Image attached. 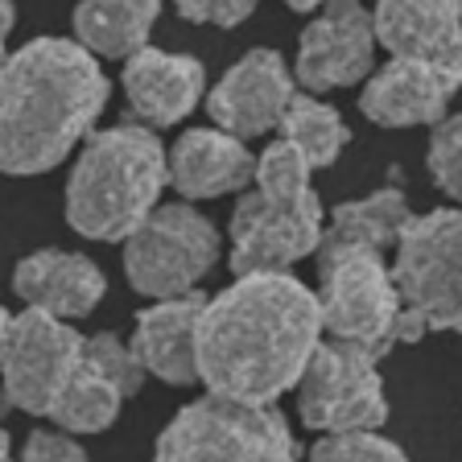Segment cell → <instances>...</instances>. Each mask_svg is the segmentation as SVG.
<instances>
[{
    "label": "cell",
    "mask_w": 462,
    "mask_h": 462,
    "mask_svg": "<svg viewBox=\"0 0 462 462\" xmlns=\"http://www.w3.org/2000/svg\"><path fill=\"white\" fill-rule=\"evenodd\" d=\"M462 83V67H433V62H409L388 58V67L367 75L359 112L380 128H417L446 120L454 91Z\"/></svg>",
    "instance_id": "4fadbf2b"
},
{
    "label": "cell",
    "mask_w": 462,
    "mask_h": 462,
    "mask_svg": "<svg viewBox=\"0 0 462 462\" xmlns=\"http://www.w3.org/2000/svg\"><path fill=\"white\" fill-rule=\"evenodd\" d=\"M153 462H298V438L277 404L202 396L173 413Z\"/></svg>",
    "instance_id": "8992f818"
},
{
    "label": "cell",
    "mask_w": 462,
    "mask_h": 462,
    "mask_svg": "<svg viewBox=\"0 0 462 462\" xmlns=\"http://www.w3.org/2000/svg\"><path fill=\"white\" fill-rule=\"evenodd\" d=\"M281 141L314 173V170H327V165L338 162V153H343L346 141H351V128L343 125V116L330 104L293 91L285 116H281Z\"/></svg>",
    "instance_id": "44dd1931"
},
{
    "label": "cell",
    "mask_w": 462,
    "mask_h": 462,
    "mask_svg": "<svg viewBox=\"0 0 462 462\" xmlns=\"http://www.w3.org/2000/svg\"><path fill=\"white\" fill-rule=\"evenodd\" d=\"M298 413L301 425L322 433H375L388 421L380 359L322 338L298 380Z\"/></svg>",
    "instance_id": "9c48e42d"
},
{
    "label": "cell",
    "mask_w": 462,
    "mask_h": 462,
    "mask_svg": "<svg viewBox=\"0 0 462 462\" xmlns=\"http://www.w3.org/2000/svg\"><path fill=\"white\" fill-rule=\"evenodd\" d=\"M322 343L318 298L293 273H248L202 301L194 367L207 396L236 404H277L298 388Z\"/></svg>",
    "instance_id": "6da1fadb"
},
{
    "label": "cell",
    "mask_w": 462,
    "mask_h": 462,
    "mask_svg": "<svg viewBox=\"0 0 462 462\" xmlns=\"http://www.w3.org/2000/svg\"><path fill=\"white\" fill-rule=\"evenodd\" d=\"M327 227V207L310 186V170L285 141H273L256 157L252 190L231 215V273H285L314 256Z\"/></svg>",
    "instance_id": "277c9868"
},
{
    "label": "cell",
    "mask_w": 462,
    "mask_h": 462,
    "mask_svg": "<svg viewBox=\"0 0 462 462\" xmlns=\"http://www.w3.org/2000/svg\"><path fill=\"white\" fill-rule=\"evenodd\" d=\"M375 62V33L372 13L335 0L318 13L298 42V79L310 91H335L372 75Z\"/></svg>",
    "instance_id": "7c38bea8"
},
{
    "label": "cell",
    "mask_w": 462,
    "mask_h": 462,
    "mask_svg": "<svg viewBox=\"0 0 462 462\" xmlns=\"http://www.w3.org/2000/svg\"><path fill=\"white\" fill-rule=\"evenodd\" d=\"M462 219L454 207L409 215L396 236L393 277L401 301L396 343H417L433 330L462 327Z\"/></svg>",
    "instance_id": "5b68a950"
},
{
    "label": "cell",
    "mask_w": 462,
    "mask_h": 462,
    "mask_svg": "<svg viewBox=\"0 0 462 462\" xmlns=\"http://www.w3.org/2000/svg\"><path fill=\"white\" fill-rule=\"evenodd\" d=\"M13 289L25 301V310H42V314L67 322V318L91 314L104 301L107 277L96 260H87L83 252L42 248L33 256L17 260Z\"/></svg>",
    "instance_id": "2e32d148"
},
{
    "label": "cell",
    "mask_w": 462,
    "mask_h": 462,
    "mask_svg": "<svg viewBox=\"0 0 462 462\" xmlns=\"http://www.w3.org/2000/svg\"><path fill=\"white\" fill-rule=\"evenodd\" d=\"M430 173L438 190L446 194L450 202L462 199V116H446L433 125V136H430Z\"/></svg>",
    "instance_id": "cb8c5ba5"
},
{
    "label": "cell",
    "mask_w": 462,
    "mask_h": 462,
    "mask_svg": "<svg viewBox=\"0 0 462 462\" xmlns=\"http://www.w3.org/2000/svg\"><path fill=\"white\" fill-rule=\"evenodd\" d=\"M13 25H17V9L0 0V38H9V29H13Z\"/></svg>",
    "instance_id": "83f0119b"
},
{
    "label": "cell",
    "mask_w": 462,
    "mask_h": 462,
    "mask_svg": "<svg viewBox=\"0 0 462 462\" xmlns=\"http://www.w3.org/2000/svg\"><path fill=\"white\" fill-rule=\"evenodd\" d=\"M372 33L393 58L462 67V9L454 0H384L372 13Z\"/></svg>",
    "instance_id": "9a60e30c"
},
{
    "label": "cell",
    "mask_w": 462,
    "mask_h": 462,
    "mask_svg": "<svg viewBox=\"0 0 462 462\" xmlns=\"http://www.w3.org/2000/svg\"><path fill=\"white\" fill-rule=\"evenodd\" d=\"M9 330H13V314L0 306V359H5V346H9Z\"/></svg>",
    "instance_id": "f1b7e54d"
},
{
    "label": "cell",
    "mask_w": 462,
    "mask_h": 462,
    "mask_svg": "<svg viewBox=\"0 0 462 462\" xmlns=\"http://www.w3.org/2000/svg\"><path fill=\"white\" fill-rule=\"evenodd\" d=\"M310 462H409V454L384 433H327L310 450Z\"/></svg>",
    "instance_id": "d4e9b609"
},
{
    "label": "cell",
    "mask_w": 462,
    "mask_h": 462,
    "mask_svg": "<svg viewBox=\"0 0 462 462\" xmlns=\"http://www.w3.org/2000/svg\"><path fill=\"white\" fill-rule=\"evenodd\" d=\"M112 83L75 38H33L0 67V173L29 178L70 157L104 116Z\"/></svg>",
    "instance_id": "7a4b0ae2"
},
{
    "label": "cell",
    "mask_w": 462,
    "mask_h": 462,
    "mask_svg": "<svg viewBox=\"0 0 462 462\" xmlns=\"http://www.w3.org/2000/svg\"><path fill=\"white\" fill-rule=\"evenodd\" d=\"M207 70L194 54L144 46L125 62V96L144 128H170L202 104Z\"/></svg>",
    "instance_id": "5bb4252c"
},
{
    "label": "cell",
    "mask_w": 462,
    "mask_h": 462,
    "mask_svg": "<svg viewBox=\"0 0 462 462\" xmlns=\"http://www.w3.org/2000/svg\"><path fill=\"white\" fill-rule=\"evenodd\" d=\"M0 462H13V442L5 430H0Z\"/></svg>",
    "instance_id": "f546056e"
},
{
    "label": "cell",
    "mask_w": 462,
    "mask_h": 462,
    "mask_svg": "<svg viewBox=\"0 0 462 462\" xmlns=\"http://www.w3.org/2000/svg\"><path fill=\"white\" fill-rule=\"evenodd\" d=\"M21 462H87V450L62 430H33Z\"/></svg>",
    "instance_id": "4316f807"
},
{
    "label": "cell",
    "mask_w": 462,
    "mask_h": 462,
    "mask_svg": "<svg viewBox=\"0 0 462 462\" xmlns=\"http://www.w3.org/2000/svg\"><path fill=\"white\" fill-rule=\"evenodd\" d=\"M289 99H293V70L277 50H248V54L211 87L207 112L219 133L248 141L281 128Z\"/></svg>",
    "instance_id": "8fae6325"
},
{
    "label": "cell",
    "mask_w": 462,
    "mask_h": 462,
    "mask_svg": "<svg viewBox=\"0 0 462 462\" xmlns=\"http://www.w3.org/2000/svg\"><path fill=\"white\" fill-rule=\"evenodd\" d=\"M318 322L330 343H346L384 359L396 346L401 301L380 252L346 248L318 260Z\"/></svg>",
    "instance_id": "52a82bcc"
},
{
    "label": "cell",
    "mask_w": 462,
    "mask_h": 462,
    "mask_svg": "<svg viewBox=\"0 0 462 462\" xmlns=\"http://www.w3.org/2000/svg\"><path fill=\"white\" fill-rule=\"evenodd\" d=\"M252 0H182L178 17L190 25H215V29H236L252 17Z\"/></svg>",
    "instance_id": "484cf974"
},
{
    "label": "cell",
    "mask_w": 462,
    "mask_h": 462,
    "mask_svg": "<svg viewBox=\"0 0 462 462\" xmlns=\"http://www.w3.org/2000/svg\"><path fill=\"white\" fill-rule=\"evenodd\" d=\"M256 157L244 141L219 128H186L165 153V178L186 202L236 194L252 182Z\"/></svg>",
    "instance_id": "e0dca14e"
},
{
    "label": "cell",
    "mask_w": 462,
    "mask_h": 462,
    "mask_svg": "<svg viewBox=\"0 0 462 462\" xmlns=\"http://www.w3.org/2000/svg\"><path fill=\"white\" fill-rule=\"evenodd\" d=\"M5 58H9V46H5V38H0V67H5Z\"/></svg>",
    "instance_id": "4dcf8cb0"
},
{
    "label": "cell",
    "mask_w": 462,
    "mask_h": 462,
    "mask_svg": "<svg viewBox=\"0 0 462 462\" xmlns=\"http://www.w3.org/2000/svg\"><path fill=\"white\" fill-rule=\"evenodd\" d=\"M202 293H186V298L153 301L149 310L136 314V330L128 338L136 364L144 375H157L165 384H194L199 367H194V330H199L202 314Z\"/></svg>",
    "instance_id": "ac0fdd59"
},
{
    "label": "cell",
    "mask_w": 462,
    "mask_h": 462,
    "mask_svg": "<svg viewBox=\"0 0 462 462\" xmlns=\"http://www.w3.org/2000/svg\"><path fill=\"white\" fill-rule=\"evenodd\" d=\"M83 367L96 372L99 380H107L125 401L141 393V384H144V372H141V364H136L133 346L116 335V330L83 335Z\"/></svg>",
    "instance_id": "603a6c76"
},
{
    "label": "cell",
    "mask_w": 462,
    "mask_h": 462,
    "mask_svg": "<svg viewBox=\"0 0 462 462\" xmlns=\"http://www.w3.org/2000/svg\"><path fill=\"white\" fill-rule=\"evenodd\" d=\"M409 194L401 186H384V190L367 194V199H351V202H338L330 211V223L322 227V240H318L314 256H335V252L346 248H367V252H380L393 248L401 227L409 223Z\"/></svg>",
    "instance_id": "d6986e66"
},
{
    "label": "cell",
    "mask_w": 462,
    "mask_h": 462,
    "mask_svg": "<svg viewBox=\"0 0 462 462\" xmlns=\"http://www.w3.org/2000/svg\"><path fill=\"white\" fill-rule=\"evenodd\" d=\"M162 5L157 0H87L79 5L70 25L75 42L91 58H133L136 50L149 46Z\"/></svg>",
    "instance_id": "ffe728a7"
},
{
    "label": "cell",
    "mask_w": 462,
    "mask_h": 462,
    "mask_svg": "<svg viewBox=\"0 0 462 462\" xmlns=\"http://www.w3.org/2000/svg\"><path fill=\"white\" fill-rule=\"evenodd\" d=\"M83 364V335L42 310L13 314L9 346L0 359V396L9 409L50 417L58 393Z\"/></svg>",
    "instance_id": "30bf717a"
},
{
    "label": "cell",
    "mask_w": 462,
    "mask_h": 462,
    "mask_svg": "<svg viewBox=\"0 0 462 462\" xmlns=\"http://www.w3.org/2000/svg\"><path fill=\"white\" fill-rule=\"evenodd\" d=\"M165 149L144 125H116L87 136L67 182V223L99 244H125L162 207Z\"/></svg>",
    "instance_id": "3957f363"
},
{
    "label": "cell",
    "mask_w": 462,
    "mask_h": 462,
    "mask_svg": "<svg viewBox=\"0 0 462 462\" xmlns=\"http://www.w3.org/2000/svg\"><path fill=\"white\" fill-rule=\"evenodd\" d=\"M120 404H125V396L116 393L107 380H99L96 372H87L79 364V372L70 375V384L58 393L50 417L58 421L62 433H99L120 417Z\"/></svg>",
    "instance_id": "7402d4cb"
},
{
    "label": "cell",
    "mask_w": 462,
    "mask_h": 462,
    "mask_svg": "<svg viewBox=\"0 0 462 462\" xmlns=\"http://www.w3.org/2000/svg\"><path fill=\"white\" fill-rule=\"evenodd\" d=\"M219 227L207 215L190 202H162L125 240L128 285L157 301L186 298L219 264Z\"/></svg>",
    "instance_id": "ba28073f"
}]
</instances>
